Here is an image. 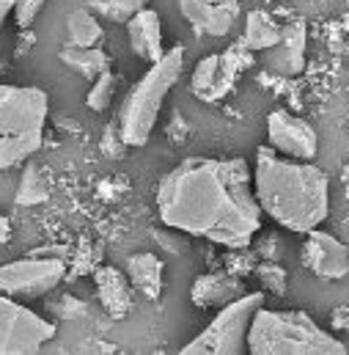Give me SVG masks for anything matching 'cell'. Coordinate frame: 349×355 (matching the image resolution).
Here are the masks:
<instances>
[{
	"mask_svg": "<svg viewBox=\"0 0 349 355\" xmlns=\"http://www.w3.org/2000/svg\"><path fill=\"white\" fill-rule=\"evenodd\" d=\"M157 215L181 234L226 248H248L264 218L245 157L181 160L157 184Z\"/></svg>",
	"mask_w": 349,
	"mask_h": 355,
	"instance_id": "6da1fadb",
	"label": "cell"
},
{
	"mask_svg": "<svg viewBox=\"0 0 349 355\" xmlns=\"http://www.w3.org/2000/svg\"><path fill=\"white\" fill-rule=\"evenodd\" d=\"M253 196L264 215L294 234H305L328 220L330 179L305 160H292L269 146L256 149Z\"/></svg>",
	"mask_w": 349,
	"mask_h": 355,
	"instance_id": "7a4b0ae2",
	"label": "cell"
},
{
	"mask_svg": "<svg viewBox=\"0 0 349 355\" xmlns=\"http://www.w3.org/2000/svg\"><path fill=\"white\" fill-rule=\"evenodd\" d=\"M184 72V47L176 44L171 50L163 53V58H157L143 78L129 89V94L124 96L121 107H118V119H116V132L121 138L124 146H146L165 96L171 94L179 78Z\"/></svg>",
	"mask_w": 349,
	"mask_h": 355,
	"instance_id": "3957f363",
	"label": "cell"
},
{
	"mask_svg": "<svg viewBox=\"0 0 349 355\" xmlns=\"http://www.w3.org/2000/svg\"><path fill=\"white\" fill-rule=\"evenodd\" d=\"M50 96L39 86L0 83V171L28 163L44 144Z\"/></svg>",
	"mask_w": 349,
	"mask_h": 355,
	"instance_id": "277c9868",
	"label": "cell"
},
{
	"mask_svg": "<svg viewBox=\"0 0 349 355\" xmlns=\"http://www.w3.org/2000/svg\"><path fill=\"white\" fill-rule=\"evenodd\" d=\"M251 355H344L347 345L316 325L305 311L259 306L248 328Z\"/></svg>",
	"mask_w": 349,
	"mask_h": 355,
	"instance_id": "5b68a950",
	"label": "cell"
},
{
	"mask_svg": "<svg viewBox=\"0 0 349 355\" xmlns=\"http://www.w3.org/2000/svg\"><path fill=\"white\" fill-rule=\"evenodd\" d=\"M264 306V292H242L231 303L220 306V311L212 317V322L190 339L179 353L181 355H242L248 353V328Z\"/></svg>",
	"mask_w": 349,
	"mask_h": 355,
	"instance_id": "8992f818",
	"label": "cell"
},
{
	"mask_svg": "<svg viewBox=\"0 0 349 355\" xmlns=\"http://www.w3.org/2000/svg\"><path fill=\"white\" fill-rule=\"evenodd\" d=\"M55 339V325L22 306L17 297L0 295V355L39 353Z\"/></svg>",
	"mask_w": 349,
	"mask_h": 355,
	"instance_id": "52a82bcc",
	"label": "cell"
},
{
	"mask_svg": "<svg viewBox=\"0 0 349 355\" xmlns=\"http://www.w3.org/2000/svg\"><path fill=\"white\" fill-rule=\"evenodd\" d=\"M66 278V262L58 257H22L0 265V295L33 300L53 292Z\"/></svg>",
	"mask_w": 349,
	"mask_h": 355,
	"instance_id": "ba28073f",
	"label": "cell"
},
{
	"mask_svg": "<svg viewBox=\"0 0 349 355\" xmlns=\"http://www.w3.org/2000/svg\"><path fill=\"white\" fill-rule=\"evenodd\" d=\"M251 50L240 44H234L229 53L223 55H206L204 61H198L193 78H190V91L195 99L201 102H217L223 99L229 91L234 89L240 72L251 64Z\"/></svg>",
	"mask_w": 349,
	"mask_h": 355,
	"instance_id": "9c48e42d",
	"label": "cell"
},
{
	"mask_svg": "<svg viewBox=\"0 0 349 355\" xmlns=\"http://www.w3.org/2000/svg\"><path fill=\"white\" fill-rule=\"evenodd\" d=\"M267 141H269V149H275L278 155L292 157V160L311 163L319 152L316 130L305 119H300L289 110H272L267 116Z\"/></svg>",
	"mask_w": 349,
	"mask_h": 355,
	"instance_id": "30bf717a",
	"label": "cell"
},
{
	"mask_svg": "<svg viewBox=\"0 0 349 355\" xmlns=\"http://www.w3.org/2000/svg\"><path fill=\"white\" fill-rule=\"evenodd\" d=\"M176 6L198 36H226L237 25L245 0H176Z\"/></svg>",
	"mask_w": 349,
	"mask_h": 355,
	"instance_id": "8fae6325",
	"label": "cell"
},
{
	"mask_svg": "<svg viewBox=\"0 0 349 355\" xmlns=\"http://www.w3.org/2000/svg\"><path fill=\"white\" fill-rule=\"evenodd\" d=\"M303 265L308 267L314 275L339 281L349 275V245H344L339 237L322 232L319 226L305 232L303 243Z\"/></svg>",
	"mask_w": 349,
	"mask_h": 355,
	"instance_id": "7c38bea8",
	"label": "cell"
},
{
	"mask_svg": "<svg viewBox=\"0 0 349 355\" xmlns=\"http://www.w3.org/2000/svg\"><path fill=\"white\" fill-rule=\"evenodd\" d=\"M127 36H129V47L132 53L146 61L154 64L157 58H163L165 47H163V19L154 8H141L135 17L127 19Z\"/></svg>",
	"mask_w": 349,
	"mask_h": 355,
	"instance_id": "4fadbf2b",
	"label": "cell"
},
{
	"mask_svg": "<svg viewBox=\"0 0 349 355\" xmlns=\"http://www.w3.org/2000/svg\"><path fill=\"white\" fill-rule=\"evenodd\" d=\"M93 281H96V297H99L102 309L113 320L127 317L129 309H132V284H129L127 272H121V270L110 265H102L96 267Z\"/></svg>",
	"mask_w": 349,
	"mask_h": 355,
	"instance_id": "5bb4252c",
	"label": "cell"
},
{
	"mask_svg": "<svg viewBox=\"0 0 349 355\" xmlns=\"http://www.w3.org/2000/svg\"><path fill=\"white\" fill-rule=\"evenodd\" d=\"M305 22H292L283 25L280 42L275 47H269V69L280 72V75H297L303 72V61H305Z\"/></svg>",
	"mask_w": 349,
	"mask_h": 355,
	"instance_id": "9a60e30c",
	"label": "cell"
},
{
	"mask_svg": "<svg viewBox=\"0 0 349 355\" xmlns=\"http://www.w3.org/2000/svg\"><path fill=\"white\" fill-rule=\"evenodd\" d=\"M240 295H242V284L237 278H231V275H223V272H212V275L195 278L193 292H190V297H193V303L198 309H209V306L220 309V306L231 303Z\"/></svg>",
	"mask_w": 349,
	"mask_h": 355,
	"instance_id": "2e32d148",
	"label": "cell"
},
{
	"mask_svg": "<svg viewBox=\"0 0 349 355\" xmlns=\"http://www.w3.org/2000/svg\"><path fill=\"white\" fill-rule=\"evenodd\" d=\"M163 272L165 265L154 254H132L127 259V278L132 289H138L149 300H157L163 295Z\"/></svg>",
	"mask_w": 349,
	"mask_h": 355,
	"instance_id": "e0dca14e",
	"label": "cell"
},
{
	"mask_svg": "<svg viewBox=\"0 0 349 355\" xmlns=\"http://www.w3.org/2000/svg\"><path fill=\"white\" fill-rule=\"evenodd\" d=\"M58 61H61L66 69H72L75 75L86 78V80L99 78L102 72H107V69L113 67L110 55H107L102 47H69V44H64V47L58 50Z\"/></svg>",
	"mask_w": 349,
	"mask_h": 355,
	"instance_id": "ac0fdd59",
	"label": "cell"
},
{
	"mask_svg": "<svg viewBox=\"0 0 349 355\" xmlns=\"http://www.w3.org/2000/svg\"><path fill=\"white\" fill-rule=\"evenodd\" d=\"M283 25L272 22V17L267 11H251L245 17V36H242V47H248L251 53H267L269 47H275L280 42Z\"/></svg>",
	"mask_w": 349,
	"mask_h": 355,
	"instance_id": "d6986e66",
	"label": "cell"
},
{
	"mask_svg": "<svg viewBox=\"0 0 349 355\" xmlns=\"http://www.w3.org/2000/svg\"><path fill=\"white\" fill-rule=\"evenodd\" d=\"M102 39H105V31L99 25V17L93 11L83 8H75L69 17H66V44L69 47H102Z\"/></svg>",
	"mask_w": 349,
	"mask_h": 355,
	"instance_id": "ffe728a7",
	"label": "cell"
},
{
	"mask_svg": "<svg viewBox=\"0 0 349 355\" xmlns=\"http://www.w3.org/2000/svg\"><path fill=\"white\" fill-rule=\"evenodd\" d=\"M149 0H86V8L93 11L99 19L127 25L129 17H135L141 8H146Z\"/></svg>",
	"mask_w": 349,
	"mask_h": 355,
	"instance_id": "44dd1931",
	"label": "cell"
},
{
	"mask_svg": "<svg viewBox=\"0 0 349 355\" xmlns=\"http://www.w3.org/2000/svg\"><path fill=\"white\" fill-rule=\"evenodd\" d=\"M113 94H116V75H113V69H107L91 80V89L86 94V107L93 113H105L113 102Z\"/></svg>",
	"mask_w": 349,
	"mask_h": 355,
	"instance_id": "7402d4cb",
	"label": "cell"
},
{
	"mask_svg": "<svg viewBox=\"0 0 349 355\" xmlns=\"http://www.w3.org/2000/svg\"><path fill=\"white\" fill-rule=\"evenodd\" d=\"M47 193H50V187H47V179L42 177V171L28 168L25 177H22V184H19V193H17V204H22V207L39 204V201L47 198Z\"/></svg>",
	"mask_w": 349,
	"mask_h": 355,
	"instance_id": "603a6c76",
	"label": "cell"
},
{
	"mask_svg": "<svg viewBox=\"0 0 349 355\" xmlns=\"http://www.w3.org/2000/svg\"><path fill=\"white\" fill-rule=\"evenodd\" d=\"M44 6H47V0H14V14L11 17L19 28H30Z\"/></svg>",
	"mask_w": 349,
	"mask_h": 355,
	"instance_id": "cb8c5ba5",
	"label": "cell"
},
{
	"mask_svg": "<svg viewBox=\"0 0 349 355\" xmlns=\"http://www.w3.org/2000/svg\"><path fill=\"white\" fill-rule=\"evenodd\" d=\"M259 272H262V278L267 281V284H269V281H275V284H272V289H275V292H283V270H280V267L267 265V267H262Z\"/></svg>",
	"mask_w": 349,
	"mask_h": 355,
	"instance_id": "d4e9b609",
	"label": "cell"
},
{
	"mask_svg": "<svg viewBox=\"0 0 349 355\" xmlns=\"http://www.w3.org/2000/svg\"><path fill=\"white\" fill-rule=\"evenodd\" d=\"M11 240V220L0 212V245H6Z\"/></svg>",
	"mask_w": 349,
	"mask_h": 355,
	"instance_id": "484cf974",
	"label": "cell"
},
{
	"mask_svg": "<svg viewBox=\"0 0 349 355\" xmlns=\"http://www.w3.org/2000/svg\"><path fill=\"white\" fill-rule=\"evenodd\" d=\"M11 14H14V0H0V28H3V22H6Z\"/></svg>",
	"mask_w": 349,
	"mask_h": 355,
	"instance_id": "4316f807",
	"label": "cell"
}]
</instances>
